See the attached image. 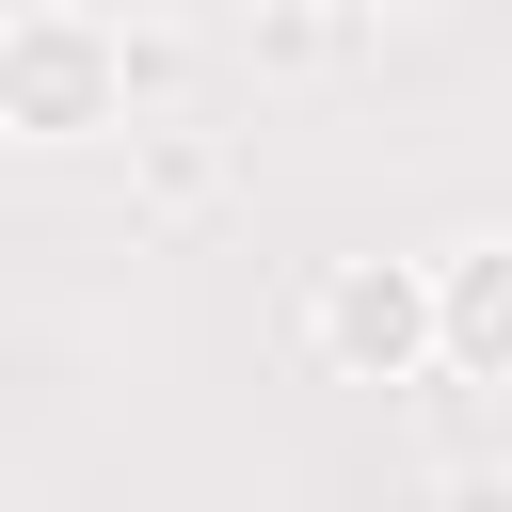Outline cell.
Wrapping results in <instances>:
<instances>
[{
	"mask_svg": "<svg viewBox=\"0 0 512 512\" xmlns=\"http://www.w3.org/2000/svg\"><path fill=\"white\" fill-rule=\"evenodd\" d=\"M448 352H464V368H512V256H480V272L448 288Z\"/></svg>",
	"mask_w": 512,
	"mask_h": 512,
	"instance_id": "6da1fadb",
	"label": "cell"
},
{
	"mask_svg": "<svg viewBox=\"0 0 512 512\" xmlns=\"http://www.w3.org/2000/svg\"><path fill=\"white\" fill-rule=\"evenodd\" d=\"M336 336L352 352H416V288H336Z\"/></svg>",
	"mask_w": 512,
	"mask_h": 512,
	"instance_id": "7a4b0ae2",
	"label": "cell"
}]
</instances>
